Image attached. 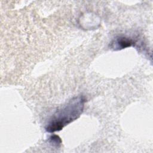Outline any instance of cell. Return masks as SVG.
Instances as JSON below:
<instances>
[{
  "label": "cell",
  "mask_w": 153,
  "mask_h": 153,
  "mask_svg": "<svg viewBox=\"0 0 153 153\" xmlns=\"http://www.w3.org/2000/svg\"><path fill=\"white\" fill-rule=\"evenodd\" d=\"M85 101L82 95L74 97L66 105L56 111L47 124L45 130L49 133L60 131L76 120L84 111Z\"/></svg>",
  "instance_id": "obj_1"
},
{
  "label": "cell",
  "mask_w": 153,
  "mask_h": 153,
  "mask_svg": "<svg viewBox=\"0 0 153 153\" xmlns=\"http://www.w3.org/2000/svg\"><path fill=\"white\" fill-rule=\"evenodd\" d=\"M50 142L51 143H53L54 145H57L58 144H60L62 142V140L60 138L57 136V135H53L51 136L50 137Z\"/></svg>",
  "instance_id": "obj_3"
},
{
  "label": "cell",
  "mask_w": 153,
  "mask_h": 153,
  "mask_svg": "<svg viewBox=\"0 0 153 153\" xmlns=\"http://www.w3.org/2000/svg\"><path fill=\"white\" fill-rule=\"evenodd\" d=\"M136 41L125 36H118L115 37L111 44V48L114 50H120L136 44Z\"/></svg>",
  "instance_id": "obj_2"
}]
</instances>
